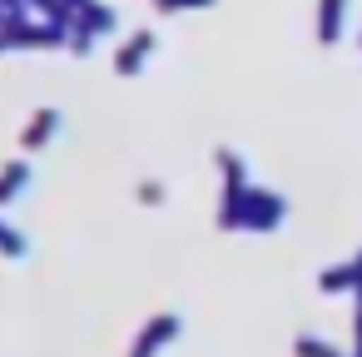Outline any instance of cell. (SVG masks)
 <instances>
[{
	"label": "cell",
	"instance_id": "cell-4",
	"mask_svg": "<svg viewBox=\"0 0 362 357\" xmlns=\"http://www.w3.org/2000/svg\"><path fill=\"white\" fill-rule=\"evenodd\" d=\"M35 184V169H30V159H16V164H6L0 169V204H16L25 189Z\"/></svg>",
	"mask_w": 362,
	"mask_h": 357
},
{
	"label": "cell",
	"instance_id": "cell-1",
	"mask_svg": "<svg viewBox=\"0 0 362 357\" xmlns=\"http://www.w3.org/2000/svg\"><path fill=\"white\" fill-rule=\"evenodd\" d=\"M174 337H179V312H159V317H149V322L139 327L129 357H159V347H169Z\"/></svg>",
	"mask_w": 362,
	"mask_h": 357
},
{
	"label": "cell",
	"instance_id": "cell-8",
	"mask_svg": "<svg viewBox=\"0 0 362 357\" xmlns=\"http://www.w3.org/2000/svg\"><path fill=\"white\" fill-rule=\"evenodd\" d=\"M139 204H164V184H139Z\"/></svg>",
	"mask_w": 362,
	"mask_h": 357
},
{
	"label": "cell",
	"instance_id": "cell-7",
	"mask_svg": "<svg viewBox=\"0 0 362 357\" xmlns=\"http://www.w3.org/2000/svg\"><path fill=\"white\" fill-rule=\"evenodd\" d=\"M214 0H154L159 16H179V11H209Z\"/></svg>",
	"mask_w": 362,
	"mask_h": 357
},
{
	"label": "cell",
	"instance_id": "cell-5",
	"mask_svg": "<svg viewBox=\"0 0 362 357\" xmlns=\"http://www.w3.org/2000/svg\"><path fill=\"white\" fill-rule=\"evenodd\" d=\"M75 21H80V25H85L90 35H110V30L119 25V16H115V11L105 6V0H85V6H80V16H75Z\"/></svg>",
	"mask_w": 362,
	"mask_h": 357
},
{
	"label": "cell",
	"instance_id": "cell-6",
	"mask_svg": "<svg viewBox=\"0 0 362 357\" xmlns=\"http://www.w3.org/2000/svg\"><path fill=\"white\" fill-rule=\"evenodd\" d=\"M0 253H6V258H25V253H30L25 233H21V228H11V223H0Z\"/></svg>",
	"mask_w": 362,
	"mask_h": 357
},
{
	"label": "cell",
	"instance_id": "cell-3",
	"mask_svg": "<svg viewBox=\"0 0 362 357\" xmlns=\"http://www.w3.org/2000/svg\"><path fill=\"white\" fill-rule=\"evenodd\" d=\"M60 124H65V115H60V110H35V115H30V124L21 129V144L35 154V149H45V144L60 134Z\"/></svg>",
	"mask_w": 362,
	"mask_h": 357
},
{
	"label": "cell",
	"instance_id": "cell-2",
	"mask_svg": "<svg viewBox=\"0 0 362 357\" xmlns=\"http://www.w3.org/2000/svg\"><path fill=\"white\" fill-rule=\"evenodd\" d=\"M154 50H159V35H154V30H134L129 45L115 50V70H119V75H139V65H144Z\"/></svg>",
	"mask_w": 362,
	"mask_h": 357
}]
</instances>
